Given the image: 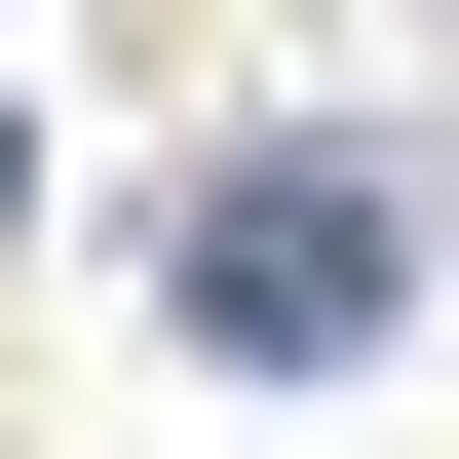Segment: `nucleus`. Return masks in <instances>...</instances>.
I'll return each instance as SVG.
<instances>
[{
  "mask_svg": "<svg viewBox=\"0 0 459 459\" xmlns=\"http://www.w3.org/2000/svg\"><path fill=\"white\" fill-rule=\"evenodd\" d=\"M153 307H192L230 383H344V344L421 307V192H383V153H192V230H153Z\"/></svg>",
  "mask_w": 459,
  "mask_h": 459,
  "instance_id": "obj_1",
  "label": "nucleus"
},
{
  "mask_svg": "<svg viewBox=\"0 0 459 459\" xmlns=\"http://www.w3.org/2000/svg\"><path fill=\"white\" fill-rule=\"evenodd\" d=\"M0 192H39V153H0Z\"/></svg>",
  "mask_w": 459,
  "mask_h": 459,
  "instance_id": "obj_2",
  "label": "nucleus"
}]
</instances>
